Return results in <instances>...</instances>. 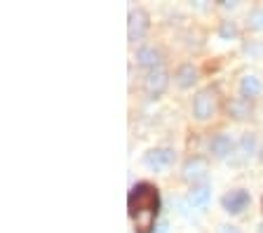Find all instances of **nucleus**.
<instances>
[{"label":"nucleus","instance_id":"f03ea898","mask_svg":"<svg viewBox=\"0 0 263 233\" xmlns=\"http://www.w3.org/2000/svg\"><path fill=\"white\" fill-rule=\"evenodd\" d=\"M193 111H195L197 120H207L214 111H216V95L214 89H200L193 101Z\"/></svg>","mask_w":263,"mask_h":233},{"label":"nucleus","instance_id":"1a4fd4ad","mask_svg":"<svg viewBox=\"0 0 263 233\" xmlns=\"http://www.w3.org/2000/svg\"><path fill=\"white\" fill-rule=\"evenodd\" d=\"M209 149H212L214 155H219V158H226V155L233 151V139H230L228 134H216V137L212 139Z\"/></svg>","mask_w":263,"mask_h":233},{"label":"nucleus","instance_id":"f3484780","mask_svg":"<svg viewBox=\"0 0 263 233\" xmlns=\"http://www.w3.org/2000/svg\"><path fill=\"white\" fill-rule=\"evenodd\" d=\"M221 233H240L235 226H221Z\"/></svg>","mask_w":263,"mask_h":233},{"label":"nucleus","instance_id":"9d476101","mask_svg":"<svg viewBox=\"0 0 263 233\" xmlns=\"http://www.w3.org/2000/svg\"><path fill=\"white\" fill-rule=\"evenodd\" d=\"M197 80V71L193 68V64H183V66L176 71V85L179 87H191Z\"/></svg>","mask_w":263,"mask_h":233},{"label":"nucleus","instance_id":"7ed1b4c3","mask_svg":"<svg viewBox=\"0 0 263 233\" xmlns=\"http://www.w3.org/2000/svg\"><path fill=\"white\" fill-rule=\"evenodd\" d=\"M148 31V14L143 10H132L129 12V22H127V38L129 43H137L146 35Z\"/></svg>","mask_w":263,"mask_h":233},{"label":"nucleus","instance_id":"dca6fc26","mask_svg":"<svg viewBox=\"0 0 263 233\" xmlns=\"http://www.w3.org/2000/svg\"><path fill=\"white\" fill-rule=\"evenodd\" d=\"M242 149H245L247 153H252L254 151V137L252 134H245V139H242Z\"/></svg>","mask_w":263,"mask_h":233},{"label":"nucleus","instance_id":"6ab92c4d","mask_svg":"<svg viewBox=\"0 0 263 233\" xmlns=\"http://www.w3.org/2000/svg\"><path fill=\"white\" fill-rule=\"evenodd\" d=\"M258 233H263V224H261V231H258Z\"/></svg>","mask_w":263,"mask_h":233},{"label":"nucleus","instance_id":"f8f14e48","mask_svg":"<svg viewBox=\"0 0 263 233\" xmlns=\"http://www.w3.org/2000/svg\"><path fill=\"white\" fill-rule=\"evenodd\" d=\"M209 195H212V191H209L207 186H195V189L191 191V203L195 207H204L209 203Z\"/></svg>","mask_w":263,"mask_h":233},{"label":"nucleus","instance_id":"2eb2a0df","mask_svg":"<svg viewBox=\"0 0 263 233\" xmlns=\"http://www.w3.org/2000/svg\"><path fill=\"white\" fill-rule=\"evenodd\" d=\"M233 35H237V28L226 22L223 26H221V38H233Z\"/></svg>","mask_w":263,"mask_h":233},{"label":"nucleus","instance_id":"0eeeda50","mask_svg":"<svg viewBox=\"0 0 263 233\" xmlns=\"http://www.w3.org/2000/svg\"><path fill=\"white\" fill-rule=\"evenodd\" d=\"M137 61L141 64V66L146 68H160V61H162V55H160V50H155V47H141V50L137 52Z\"/></svg>","mask_w":263,"mask_h":233},{"label":"nucleus","instance_id":"4468645a","mask_svg":"<svg viewBox=\"0 0 263 233\" xmlns=\"http://www.w3.org/2000/svg\"><path fill=\"white\" fill-rule=\"evenodd\" d=\"M247 24H249L252 28H263V7L261 10H254L252 14H249V22Z\"/></svg>","mask_w":263,"mask_h":233},{"label":"nucleus","instance_id":"6e6552de","mask_svg":"<svg viewBox=\"0 0 263 233\" xmlns=\"http://www.w3.org/2000/svg\"><path fill=\"white\" fill-rule=\"evenodd\" d=\"M207 174V160L202 158H195V160H188L186 167H183V177L188 182H197V179H202Z\"/></svg>","mask_w":263,"mask_h":233},{"label":"nucleus","instance_id":"a211bd4d","mask_svg":"<svg viewBox=\"0 0 263 233\" xmlns=\"http://www.w3.org/2000/svg\"><path fill=\"white\" fill-rule=\"evenodd\" d=\"M167 231H170V226H167V224H160V226H158V231H155V233H167Z\"/></svg>","mask_w":263,"mask_h":233},{"label":"nucleus","instance_id":"ddd939ff","mask_svg":"<svg viewBox=\"0 0 263 233\" xmlns=\"http://www.w3.org/2000/svg\"><path fill=\"white\" fill-rule=\"evenodd\" d=\"M249 111H252V109H249V104H247V101H242V99L230 101V106H228V113L233 118H247V116H249Z\"/></svg>","mask_w":263,"mask_h":233},{"label":"nucleus","instance_id":"20e7f679","mask_svg":"<svg viewBox=\"0 0 263 233\" xmlns=\"http://www.w3.org/2000/svg\"><path fill=\"white\" fill-rule=\"evenodd\" d=\"M167 83H170V78H167V71L164 68H155L151 76H148V80H146V92H148V97H160L167 89Z\"/></svg>","mask_w":263,"mask_h":233},{"label":"nucleus","instance_id":"9b49d317","mask_svg":"<svg viewBox=\"0 0 263 233\" xmlns=\"http://www.w3.org/2000/svg\"><path fill=\"white\" fill-rule=\"evenodd\" d=\"M240 89L245 97H256L258 92H261V80H258L256 76H245L240 83Z\"/></svg>","mask_w":263,"mask_h":233},{"label":"nucleus","instance_id":"f257e3e1","mask_svg":"<svg viewBox=\"0 0 263 233\" xmlns=\"http://www.w3.org/2000/svg\"><path fill=\"white\" fill-rule=\"evenodd\" d=\"M127 207H129V217L134 219L137 233H151L155 228V217L160 210L158 189L151 184H137L129 191Z\"/></svg>","mask_w":263,"mask_h":233},{"label":"nucleus","instance_id":"aec40b11","mask_svg":"<svg viewBox=\"0 0 263 233\" xmlns=\"http://www.w3.org/2000/svg\"><path fill=\"white\" fill-rule=\"evenodd\" d=\"M261 160H263V149H261Z\"/></svg>","mask_w":263,"mask_h":233},{"label":"nucleus","instance_id":"39448f33","mask_svg":"<svg viewBox=\"0 0 263 233\" xmlns=\"http://www.w3.org/2000/svg\"><path fill=\"white\" fill-rule=\"evenodd\" d=\"M172 163H174V151H170V149H153L146 153V165L151 170H155V172L172 165Z\"/></svg>","mask_w":263,"mask_h":233},{"label":"nucleus","instance_id":"423d86ee","mask_svg":"<svg viewBox=\"0 0 263 233\" xmlns=\"http://www.w3.org/2000/svg\"><path fill=\"white\" fill-rule=\"evenodd\" d=\"M247 205H249V193L242 189L230 191V193L223 198V207H226V212H230V214H240Z\"/></svg>","mask_w":263,"mask_h":233}]
</instances>
